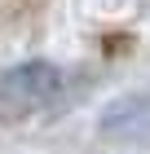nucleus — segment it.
<instances>
[{"label":"nucleus","mask_w":150,"mask_h":154,"mask_svg":"<svg viewBox=\"0 0 150 154\" xmlns=\"http://www.w3.org/2000/svg\"><path fill=\"white\" fill-rule=\"evenodd\" d=\"M97 128H102V137H115V141H146L150 137V93L110 101Z\"/></svg>","instance_id":"f03ea898"},{"label":"nucleus","mask_w":150,"mask_h":154,"mask_svg":"<svg viewBox=\"0 0 150 154\" xmlns=\"http://www.w3.org/2000/svg\"><path fill=\"white\" fill-rule=\"evenodd\" d=\"M62 93H66V71L58 62L31 57L18 66H5L0 71V123L5 128L31 123L58 106Z\"/></svg>","instance_id":"f257e3e1"}]
</instances>
